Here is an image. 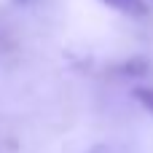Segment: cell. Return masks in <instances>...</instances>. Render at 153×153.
<instances>
[{
	"mask_svg": "<svg viewBox=\"0 0 153 153\" xmlns=\"http://www.w3.org/2000/svg\"><path fill=\"white\" fill-rule=\"evenodd\" d=\"M11 3H16V5H27V3H32V0H11Z\"/></svg>",
	"mask_w": 153,
	"mask_h": 153,
	"instance_id": "3",
	"label": "cell"
},
{
	"mask_svg": "<svg viewBox=\"0 0 153 153\" xmlns=\"http://www.w3.org/2000/svg\"><path fill=\"white\" fill-rule=\"evenodd\" d=\"M134 97H137L148 110H153V86H137V89H134Z\"/></svg>",
	"mask_w": 153,
	"mask_h": 153,
	"instance_id": "2",
	"label": "cell"
},
{
	"mask_svg": "<svg viewBox=\"0 0 153 153\" xmlns=\"http://www.w3.org/2000/svg\"><path fill=\"white\" fill-rule=\"evenodd\" d=\"M100 3L113 8V11H118V13H124V16H134V19L148 13V3L145 0H100Z\"/></svg>",
	"mask_w": 153,
	"mask_h": 153,
	"instance_id": "1",
	"label": "cell"
}]
</instances>
